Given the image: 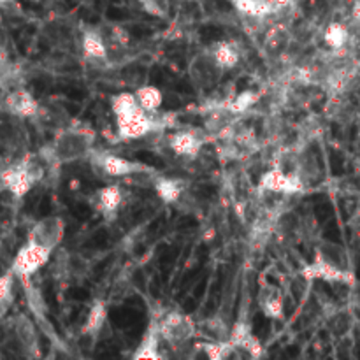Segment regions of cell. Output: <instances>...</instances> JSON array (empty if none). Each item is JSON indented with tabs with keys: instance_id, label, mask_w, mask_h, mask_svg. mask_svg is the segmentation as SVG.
<instances>
[{
	"instance_id": "44dd1931",
	"label": "cell",
	"mask_w": 360,
	"mask_h": 360,
	"mask_svg": "<svg viewBox=\"0 0 360 360\" xmlns=\"http://www.w3.org/2000/svg\"><path fill=\"white\" fill-rule=\"evenodd\" d=\"M289 44H290V30L285 27V25L278 23L274 25L269 32H267V36H265L264 49L269 53V55L276 56L285 52V49L289 48Z\"/></svg>"
},
{
	"instance_id": "52a82bcc",
	"label": "cell",
	"mask_w": 360,
	"mask_h": 360,
	"mask_svg": "<svg viewBox=\"0 0 360 360\" xmlns=\"http://www.w3.org/2000/svg\"><path fill=\"white\" fill-rule=\"evenodd\" d=\"M65 236V222L58 216H46L39 222L34 223V227L28 232L27 243L43 246V248L55 251L64 241Z\"/></svg>"
},
{
	"instance_id": "6da1fadb",
	"label": "cell",
	"mask_w": 360,
	"mask_h": 360,
	"mask_svg": "<svg viewBox=\"0 0 360 360\" xmlns=\"http://www.w3.org/2000/svg\"><path fill=\"white\" fill-rule=\"evenodd\" d=\"M302 276L306 280H322L341 285H353L355 274H353L352 260L343 246L336 243L324 241L317 248L315 260L302 269Z\"/></svg>"
},
{
	"instance_id": "d4e9b609",
	"label": "cell",
	"mask_w": 360,
	"mask_h": 360,
	"mask_svg": "<svg viewBox=\"0 0 360 360\" xmlns=\"http://www.w3.org/2000/svg\"><path fill=\"white\" fill-rule=\"evenodd\" d=\"M111 109L115 113V116H122V115H131V113L139 111L143 109L141 104H139L137 97L135 93H131V91H122L118 95H115L111 99Z\"/></svg>"
},
{
	"instance_id": "603a6c76",
	"label": "cell",
	"mask_w": 360,
	"mask_h": 360,
	"mask_svg": "<svg viewBox=\"0 0 360 360\" xmlns=\"http://www.w3.org/2000/svg\"><path fill=\"white\" fill-rule=\"evenodd\" d=\"M292 172H295V175L299 176L306 185H308L309 181L318 178V175H320V167H318L317 159H315L309 151H304V153L297 155L295 157Z\"/></svg>"
},
{
	"instance_id": "83f0119b",
	"label": "cell",
	"mask_w": 360,
	"mask_h": 360,
	"mask_svg": "<svg viewBox=\"0 0 360 360\" xmlns=\"http://www.w3.org/2000/svg\"><path fill=\"white\" fill-rule=\"evenodd\" d=\"M257 99H258V95L255 93V91H243L241 95H238V99L229 100L230 109H232L236 115H243V113L248 111L249 107L257 102Z\"/></svg>"
},
{
	"instance_id": "2e32d148",
	"label": "cell",
	"mask_w": 360,
	"mask_h": 360,
	"mask_svg": "<svg viewBox=\"0 0 360 360\" xmlns=\"http://www.w3.org/2000/svg\"><path fill=\"white\" fill-rule=\"evenodd\" d=\"M258 306H260L265 317L278 320V318L283 317L285 301H283V295L276 286H264L258 293Z\"/></svg>"
},
{
	"instance_id": "30bf717a",
	"label": "cell",
	"mask_w": 360,
	"mask_h": 360,
	"mask_svg": "<svg viewBox=\"0 0 360 360\" xmlns=\"http://www.w3.org/2000/svg\"><path fill=\"white\" fill-rule=\"evenodd\" d=\"M34 185H36V179L32 178L25 162L0 170V188H8L14 197H25Z\"/></svg>"
},
{
	"instance_id": "9a60e30c",
	"label": "cell",
	"mask_w": 360,
	"mask_h": 360,
	"mask_svg": "<svg viewBox=\"0 0 360 360\" xmlns=\"http://www.w3.org/2000/svg\"><path fill=\"white\" fill-rule=\"evenodd\" d=\"M81 48H83V55L87 60L99 62V60L109 58L106 41L97 28H85L83 37H81Z\"/></svg>"
},
{
	"instance_id": "4fadbf2b",
	"label": "cell",
	"mask_w": 360,
	"mask_h": 360,
	"mask_svg": "<svg viewBox=\"0 0 360 360\" xmlns=\"http://www.w3.org/2000/svg\"><path fill=\"white\" fill-rule=\"evenodd\" d=\"M229 341L234 344V348L243 350V352H246L249 357H254V359H260L264 355L262 343L251 334V327L246 322H238V324L230 328Z\"/></svg>"
},
{
	"instance_id": "5bb4252c",
	"label": "cell",
	"mask_w": 360,
	"mask_h": 360,
	"mask_svg": "<svg viewBox=\"0 0 360 360\" xmlns=\"http://www.w3.org/2000/svg\"><path fill=\"white\" fill-rule=\"evenodd\" d=\"M206 143V137H202L195 131H181L176 132L169 137V148L175 151L178 157H186V159H194L201 153L202 146Z\"/></svg>"
},
{
	"instance_id": "9c48e42d",
	"label": "cell",
	"mask_w": 360,
	"mask_h": 360,
	"mask_svg": "<svg viewBox=\"0 0 360 360\" xmlns=\"http://www.w3.org/2000/svg\"><path fill=\"white\" fill-rule=\"evenodd\" d=\"M258 188L262 192H271V194L293 195L304 192L306 183L295 172H286L281 167H274L262 175Z\"/></svg>"
},
{
	"instance_id": "4dcf8cb0",
	"label": "cell",
	"mask_w": 360,
	"mask_h": 360,
	"mask_svg": "<svg viewBox=\"0 0 360 360\" xmlns=\"http://www.w3.org/2000/svg\"><path fill=\"white\" fill-rule=\"evenodd\" d=\"M348 225H350V229H352V232L355 234L357 238H360V207L355 211V213L352 214Z\"/></svg>"
},
{
	"instance_id": "7402d4cb",
	"label": "cell",
	"mask_w": 360,
	"mask_h": 360,
	"mask_svg": "<svg viewBox=\"0 0 360 360\" xmlns=\"http://www.w3.org/2000/svg\"><path fill=\"white\" fill-rule=\"evenodd\" d=\"M153 188L160 199L166 204H176L181 199L183 192H185V185L181 179L175 178H157L153 183Z\"/></svg>"
},
{
	"instance_id": "8fae6325",
	"label": "cell",
	"mask_w": 360,
	"mask_h": 360,
	"mask_svg": "<svg viewBox=\"0 0 360 360\" xmlns=\"http://www.w3.org/2000/svg\"><path fill=\"white\" fill-rule=\"evenodd\" d=\"M4 107L5 111L18 118H36L41 111L37 100L27 90H14L8 93L4 99Z\"/></svg>"
},
{
	"instance_id": "836d02e7",
	"label": "cell",
	"mask_w": 360,
	"mask_h": 360,
	"mask_svg": "<svg viewBox=\"0 0 360 360\" xmlns=\"http://www.w3.org/2000/svg\"><path fill=\"white\" fill-rule=\"evenodd\" d=\"M293 2H299V0H293Z\"/></svg>"
},
{
	"instance_id": "e0dca14e",
	"label": "cell",
	"mask_w": 360,
	"mask_h": 360,
	"mask_svg": "<svg viewBox=\"0 0 360 360\" xmlns=\"http://www.w3.org/2000/svg\"><path fill=\"white\" fill-rule=\"evenodd\" d=\"M211 52H213V56L218 62V65L225 72L236 67L239 64V60H241V52H239L238 44L232 43V41H220V43L213 44Z\"/></svg>"
},
{
	"instance_id": "3957f363",
	"label": "cell",
	"mask_w": 360,
	"mask_h": 360,
	"mask_svg": "<svg viewBox=\"0 0 360 360\" xmlns=\"http://www.w3.org/2000/svg\"><path fill=\"white\" fill-rule=\"evenodd\" d=\"M160 325V336L164 341L172 346V348H179L185 344L190 343L197 334V327H195L194 320L188 315L181 311H170L167 313Z\"/></svg>"
},
{
	"instance_id": "cb8c5ba5",
	"label": "cell",
	"mask_w": 360,
	"mask_h": 360,
	"mask_svg": "<svg viewBox=\"0 0 360 360\" xmlns=\"http://www.w3.org/2000/svg\"><path fill=\"white\" fill-rule=\"evenodd\" d=\"M135 97H137L139 104H141V107H143L146 113H157L164 102L162 91L157 87H151V85L139 87L137 90H135Z\"/></svg>"
},
{
	"instance_id": "277c9868",
	"label": "cell",
	"mask_w": 360,
	"mask_h": 360,
	"mask_svg": "<svg viewBox=\"0 0 360 360\" xmlns=\"http://www.w3.org/2000/svg\"><path fill=\"white\" fill-rule=\"evenodd\" d=\"M155 113H146L144 109L131 113V115L116 116V131L123 141H134V139L146 137L151 132L164 127V123L155 118Z\"/></svg>"
},
{
	"instance_id": "1f68e13d",
	"label": "cell",
	"mask_w": 360,
	"mask_h": 360,
	"mask_svg": "<svg viewBox=\"0 0 360 360\" xmlns=\"http://www.w3.org/2000/svg\"><path fill=\"white\" fill-rule=\"evenodd\" d=\"M14 0H0V5H8V4H12Z\"/></svg>"
},
{
	"instance_id": "7a4b0ae2",
	"label": "cell",
	"mask_w": 360,
	"mask_h": 360,
	"mask_svg": "<svg viewBox=\"0 0 360 360\" xmlns=\"http://www.w3.org/2000/svg\"><path fill=\"white\" fill-rule=\"evenodd\" d=\"M95 132L90 127H67L55 135L49 146L43 148L41 155L49 164H72L90 159L95 146Z\"/></svg>"
},
{
	"instance_id": "d6a6232c",
	"label": "cell",
	"mask_w": 360,
	"mask_h": 360,
	"mask_svg": "<svg viewBox=\"0 0 360 360\" xmlns=\"http://www.w3.org/2000/svg\"><path fill=\"white\" fill-rule=\"evenodd\" d=\"M4 83H5V81H4V78H2V76H0V88L4 87Z\"/></svg>"
},
{
	"instance_id": "5b68a950",
	"label": "cell",
	"mask_w": 360,
	"mask_h": 360,
	"mask_svg": "<svg viewBox=\"0 0 360 360\" xmlns=\"http://www.w3.org/2000/svg\"><path fill=\"white\" fill-rule=\"evenodd\" d=\"M223 74H225V71L218 65L211 48L199 52L188 64V76H190L192 83L201 90L214 87L218 81L222 80Z\"/></svg>"
},
{
	"instance_id": "f1b7e54d",
	"label": "cell",
	"mask_w": 360,
	"mask_h": 360,
	"mask_svg": "<svg viewBox=\"0 0 360 360\" xmlns=\"http://www.w3.org/2000/svg\"><path fill=\"white\" fill-rule=\"evenodd\" d=\"M139 4L148 14L157 18H166L169 11V0H139Z\"/></svg>"
},
{
	"instance_id": "ba28073f",
	"label": "cell",
	"mask_w": 360,
	"mask_h": 360,
	"mask_svg": "<svg viewBox=\"0 0 360 360\" xmlns=\"http://www.w3.org/2000/svg\"><path fill=\"white\" fill-rule=\"evenodd\" d=\"M52 254L53 251L43 248V246L27 243L25 246H21L14 260H12L11 271L14 273V276L30 278L48 264L49 258H52Z\"/></svg>"
},
{
	"instance_id": "484cf974",
	"label": "cell",
	"mask_w": 360,
	"mask_h": 360,
	"mask_svg": "<svg viewBox=\"0 0 360 360\" xmlns=\"http://www.w3.org/2000/svg\"><path fill=\"white\" fill-rule=\"evenodd\" d=\"M16 336L20 339V343L23 344L27 350H37V334L34 328L32 322L28 318L20 317L16 320Z\"/></svg>"
},
{
	"instance_id": "ac0fdd59",
	"label": "cell",
	"mask_w": 360,
	"mask_h": 360,
	"mask_svg": "<svg viewBox=\"0 0 360 360\" xmlns=\"http://www.w3.org/2000/svg\"><path fill=\"white\" fill-rule=\"evenodd\" d=\"M352 41V30L343 23H330L324 32V43L330 52H344L348 49Z\"/></svg>"
},
{
	"instance_id": "7c38bea8",
	"label": "cell",
	"mask_w": 360,
	"mask_h": 360,
	"mask_svg": "<svg viewBox=\"0 0 360 360\" xmlns=\"http://www.w3.org/2000/svg\"><path fill=\"white\" fill-rule=\"evenodd\" d=\"M122 204L123 192L116 185H107L104 188H100V190H97V194L93 195V201H91V206L95 207L107 220H113L118 214Z\"/></svg>"
},
{
	"instance_id": "4316f807",
	"label": "cell",
	"mask_w": 360,
	"mask_h": 360,
	"mask_svg": "<svg viewBox=\"0 0 360 360\" xmlns=\"http://www.w3.org/2000/svg\"><path fill=\"white\" fill-rule=\"evenodd\" d=\"M202 348H204L206 357H210V359H213V360L227 359V357H230L234 352H236L234 344L230 343L229 339L216 341V343H207V344H204Z\"/></svg>"
},
{
	"instance_id": "f546056e",
	"label": "cell",
	"mask_w": 360,
	"mask_h": 360,
	"mask_svg": "<svg viewBox=\"0 0 360 360\" xmlns=\"http://www.w3.org/2000/svg\"><path fill=\"white\" fill-rule=\"evenodd\" d=\"M12 286H14V273L9 271L0 276V304L8 306L12 301Z\"/></svg>"
},
{
	"instance_id": "8992f818",
	"label": "cell",
	"mask_w": 360,
	"mask_h": 360,
	"mask_svg": "<svg viewBox=\"0 0 360 360\" xmlns=\"http://www.w3.org/2000/svg\"><path fill=\"white\" fill-rule=\"evenodd\" d=\"M90 162L93 169L102 172L104 176H109V178H125V176H134L139 172H151L150 167H146L144 164L122 159L118 155L100 153L97 150L90 155Z\"/></svg>"
},
{
	"instance_id": "d6986e66",
	"label": "cell",
	"mask_w": 360,
	"mask_h": 360,
	"mask_svg": "<svg viewBox=\"0 0 360 360\" xmlns=\"http://www.w3.org/2000/svg\"><path fill=\"white\" fill-rule=\"evenodd\" d=\"M162 339L160 336V325L155 320L153 324L148 327L146 334L143 336V341L139 344V348L135 350L134 359H159V343Z\"/></svg>"
},
{
	"instance_id": "ffe728a7",
	"label": "cell",
	"mask_w": 360,
	"mask_h": 360,
	"mask_svg": "<svg viewBox=\"0 0 360 360\" xmlns=\"http://www.w3.org/2000/svg\"><path fill=\"white\" fill-rule=\"evenodd\" d=\"M107 320V306L104 301H95L88 311L87 322H85L81 334L87 337H95L102 330Z\"/></svg>"
}]
</instances>
